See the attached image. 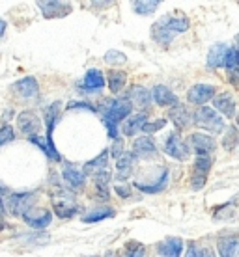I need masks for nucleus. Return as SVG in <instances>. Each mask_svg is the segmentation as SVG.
Segmentation results:
<instances>
[{
  "instance_id": "cd10ccee",
  "label": "nucleus",
  "mask_w": 239,
  "mask_h": 257,
  "mask_svg": "<svg viewBox=\"0 0 239 257\" xmlns=\"http://www.w3.org/2000/svg\"><path fill=\"white\" fill-rule=\"evenodd\" d=\"M127 82V75L120 69H112L107 73V84H109V90L112 93H120L123 86Z\"/></svg>"
},
{
  "instance_id": "a211bd4d",
  "label": "nucleus",
  "mask_w": 239,
  "mask_h": 257,
  "mask_svg": "<svg viewBox=\"0 0 239 257\" xmlns=\"http://www.w3.org/2000/svg\"><path fill=\"white\" fill-rule=\"evenodd\" d=\"M109 151L105 149V151H101V153L97 155L96 159H92L90 162H86L83 168V174L84 177L86 175H96L99 174V172H103V170H109Z\"/></svg>"
},
{
  "instance_id": "2f4dec72",
  "label": "nucleus",
  "mask_w": 239,
  "mask_h": 257,
  "mask_svg": "<svg viewBox=\"0 0 239 257\" xmlns=\"http://www.w3.org/2000/svg\"><path fill=\"white\" fill-rule=\"evenodd\" d=\"M211 157H207V155H202V157H196V161H194V170L198 172V174H204L206 175L209 170H211Z\"/></svg>"
},
{
  "instance_id": "2eb2a0df",
  "label": "nucleus",
  "mask_w": 239,
  "mask_h": 257,
  "mask_svg": "<svg viewBox=\"0 0 239 257\" xmlns=\"http://www.w3.org/2000/svg\"><path fill=\"white\" fill-rule=\"evenodd\" d=\"M151 99L159 106H176V104H180L174 91L167 88V86H163V84H157V86L151 88Z\"/></svg>"
},
{
  "instance_id": "9b49d317",
  "label": "nucleus",
  "mask_w": 239,
  "mask_h": 257,
  "mask_svg": "<svg viewBox=\"0 0 239 257\" xmlns=\"http://www.w3.org/2000/svg\"><path fill=\"white\" fill-rule=\"evenodd\" d=\"M105 86V75L99 69L92 67V69L86 71L84 75V80L78 84V90L84 91V93H96Z\"/></svg>"
},
{
  "instance_id": "0eeeda50",
  "label": "nucleus",
  "mask_w": 239,
  "mask_h": 257,
  "mask_svg": "<svg viewBox=\"0 0 239 257\" xmlns=\"http://www.w3.org/2000/svg\"><path fill=\"white\" fill-rule=\"evenodd\" d=\"M13 91L23 101H36L39 97V84L36 80V77H25L13 84Z\"/></svg>"
},
{
  "instance_id": "49530a36",
  "label": "nucleus",
  "mask_w": 239,
  "mask_h": 257,
  "mask_svg": "<svg viewBox=\"0 0 239 257\" xmlns=\"http://www.w3.org/2000/svg\"><path fill=\"white\" fill-rule=\"evenodd\" d=\"M204 257H215L213 250H204Z\"/></svg>"
},
{
  "instance_id": "c85d7f7f",
  "label": "nucleus",
  "mask_w": 239,
  "mask_h": 257,
  "mask_svg": "<svg viewBox=\"0 0 239 257\" xmlns=\"http://www.w3.org/2000/svg\"><path fill=\"white\" fill-rule=\"evenodd\" d=\"M114 214H116L114 209H110V207H101V209L86 212V214L83 216V222L84 224H96V222H101V220L112 218Z\"/></svg>"
},
{
  "instance_id": "c9c22d12",
  "label": "nucleus",
  "mask_w": 239,
  "mask_h": 257,
  "mask_svg": "<svg viewBox=\"0 0 239 257\" xmlns=\"http://www.w3.org/2000/svg\"><path fill=\"white\" fill-rule=\"evenodd\" d=\"M165 125H167V119H155V121H146V125L142 127V131L146 133V135H153V133H157V131L165 128Z\"/></svg>"
},
{
  "instance_id": "bb28decb",
  "label": "nucleus",
  "mask_w": 239,
  "mask_h": 257,
  "mask_svg": "<svg viewBox=\"0 0 239 257\" xmlns=\"http://www.w3.org/2000/svg\"><path fill=\"white\" fill-rule=\"evenodd\" d=\"M60 119V103H52L45 108V125H47V140H52V131Z\"/></svg>"
},
{
  "instance_id": "72a5a7b5",
  "label": "nucleus",
  "mask_w": 239,
  "mask_h": 257,
  "mask_svg": "<svg viewBox=\"0 0 239 257\" xmlns=\"http://www.w3.org/2000/svg\"><path fill=\"white\" fill-rule=\"evenodd\" d=\"M222 144H224V148H226L228 151L235 148V144H237V128H235V127L228 128V133L224 135V140H222Z\"/></svg>"
},
{
  "instance_id": "423d86ee",
  "label": "nucleus",
  "mask_w": 239,
  "mask_h": 257,
  "mask_svg": "<svg viewBox=\"0 0 239 257\" xmlns=\"http://www.w3.org/2000/svg\"><path fill=\"white\" fill-rule=\"evenodd\" d=\"M163 151H165L168 157L176 159V161H187L189 153H191L187 142L181 140V136L178 135V133H170V135L167 136L165 146H163Z\"/></svg>"
},
{
  "instance_id": "473e14b6",
  "label": "nucleus",
  "mask_w": 239,
  "mask_h": 257,
  "mask_svg": "<svg viewBox=\"0 0 239 257\" xmlns=\"http://www.w3.org/2000/svg\"><path fill=\"white\" fill-rule=\"evenodd\" d=\"M105 64L109 65H120V64H125V54L120 51H109L107 54H105Z\"/></svg>"
},
{
  "instance_id": "9d476101",
  "label": "nucleus",
  "mask_w": 239,
  "mask_h": 257,
  "mask_svg": "<svg viewBox=\"0 0 239 257\" xmlns=\"http://www.w3.org/2000/svg\"><path fill=\"white\" fill-rule=\"evenodd\" d=\"M187 146H189V149H193L198 157L211 153V151L217 148V144H215L213 138L207 135H202V133H194V135L189 136Z\"/></svg>"
},
{
  "instance_id": "37998d69",
  "label": "nucleus",
  "mask_w": 239,
  "mask_h": 257,
  "mask_svg": "<svg viewBox=\"0 0 239 257\" xmlns=\"http://www.w3.org/2000/svg\"><path fill=\"white\" fill-rule=\"evenodd\" d=\"M96 194L99 199H109V187L107 185H96Z\"/></svg>"
},
{
  "instance_id": "09e8293b",
  "label": "nucleus",
  "mask_w": 239,
  "mask_h": 257,
  "mask_svg": "<svg viewBox=\"0 0 239 257\" xmlns=\"http://www.w3.org/2000/svg\"><path fill=\"white\" fill-rule=\"evenodd\" d=\"M6 192H8L6 188H4V187H2V185H0V194H6Z\"/></svg>"
},
{
  "instance_id": "8fccbe9b",
  "label": "nucleus",
  "mask_w": 239,
  "mask_h": 257,
  "mask_svg": "<svg viewBox=\"0 0 239 257\" xmlns=\"http://www.w3.org/2000/svg\"><path fill=\"white\" fill-rule=\"evenodd\" d=\"M235 49H237V52H239V36H237V47H235Z\"/></svg>"
},
{
  "instance_id": "a18cd8bd",
  "label": "nucleus",
  "mask_w": 239,
  "mask_h": 257,
  "mask_svg": "<svg viewBox=\"0 0 239 257\" xmlns=\"http://www.w3.org/2000/svg\"><path fill=\"white\" fill-rule=\"evenodd\" d=\"M4 32H6V21L0 19V38L4 36Z\"/></svg>"
},
{
  "instance_id": "c756f323",
  "label": "nucleus",
  "mask_w": 239,
  "mask_h": 257,
  "mask_svg": "<svg viewBox=\"0 0 239 257\" xmlns=\"http://www.w3.org/2000/svg\"><path fill=\"white\" fill-rule=\"evenodd\" d=\"M133 10H135V13H138V15H151V13L155 12L157 8H159V2L157 0H151V2H144V0H135L133 4Z\"/></svg>"
},
{
  "instance_id": "f257e3e1",
  "label": "nucleus",
  "mask_w": 239,
  "mask_h": 257,
  "mask_svg": "<svg viewBox=\"0 0 239 257\" xmlns=\"http://www.w3.org/2000/svg\"><path fill=\"white\" fill-rule=\"evenodd\" d=\"M189 19L183 15H165L161 19L153 23L151 26V38L155 39L159 45H170L176 34L187 32Z\"/></svg>"
},
{
  "instance_id": "e433bc0d",
  "label": "nucleus",
  "mask_w": 239,
  "mask_h": 257,
  "mask_svg": "<svg viewBox=\"0 0 239 257\" xmlns=\"http://www.w3.org/2000/svg\"><path fill=\"white\" fill-rule=\"evenodd\" d=\"M146 255V250H144L142 244H138V242H129L127 244V257H144Z\"/></svg>"
},
{
  "instance_id": "7ed1b4c3",
  "label": "nucleus",
  "mask_w": 239,
  "mask_h": 257,
  "mask_svg": "<svg viewBox=\"0 0 239 257\" xmlns=\"http://www.w3.org/2000/svg\"><path fill=\"white\" fill-rule=\"evenodd\" d=\"M193 123L196 127L204 128L207 133H213V135H220L226 128L224 119L213 108H209V106H200V108L196 110L193 116Z\"/></svg>"
},
{
  "instance_id": "4468645a",
  "label": "nucleus",
  "mask_w": 239,
  "mask_h": 257,
  "mask_svg": "<svg viewBox=\"0 0 239 257\" xmlns=\"http://www.w3.org/2000/svg\"><path fill=\"white\" fill-rule=\"evenodd\" d=\"M23 218L34 229H45L47 225L52 222V212L49 209H39L38 212H32V209H30Z\"/></svg>"
},
{
  "instance_id": "de8ad7c7",
  "label": "nucleus",
  "mask_w": 239,
  "mask_h": 257,
  "mask_svg": "<svg viewBox=\"0 0 239 257\" xmlns=\"http://www.w3.org/2000/svg\"><path fill=\"white\" fill-rule=\"evenodd\" d=\"M105 257H120L116 253V251H107V253H105Z\"/></svg>"
},
{
  "instance_id": "1a4fd4ad",
  "label": "nucleus",
  "mask_w": 239,
  "mask_h": 257,
  "mask_svg": "<svg viewBox=\"0 0 239 257\" xmlns=\"http://www.w3.org/2000/svg\"><path fill=\"white\" fill-rule=\"evenodd\" d=\"M17 127H19L21 133L26 135L28 138H30V136H38V133L41 131V119L38 117L36 112L25 110V112H21L19 117H17Z\"/></svg>"
},
{
  "instance_id": "4c0bfd02",
  "label": "nucleus",
  "mask_w": 239,
  "mask_h": 257,
  "mask_svg": "<svg viewBox=\"0 0 239 257\" xmlns=\"http://www.w3.org/2000/svg\"><path fill=\"white\" fill-rule=\"evenodd\" d=\"M204 185H206V175L194 172L193 179H191V187H193V190H200Z\"/></svg>"
},
{
  "instance_id": "58836bf2",
  "label": "nucleus",
  "mask_w": 239,
  "mask_h": 257,
  "mask_svg": "<svg viewBox=\"0 0 239 257\" xmlns=\"http://www.w3.org/2000/svg\"><path fill=\"white\" fill-rule=\"evenodd\" d=\"M67 108H83V110L97 112V106H94L92 103H83V101H71V103H67Z\"/></svg>"
},
{
  "instance_id": "aec40b11",
  "label": "nucleus",
  "mask_w": 239,
  "mask_h": 257,
  "mask_svg": "<svg viewBox=\"0 0 239 257\" xmlns=\"http://www.w3.org/2000/svg\"><path fill=\"white\" fill-rule=\"evenodd\" d=\"M217 250L220 257H239V237H222L217 242Z\"/></svg>"
},
{
  "instance_id": "79ce46f5",
  "label": "nucleus",
  "mask_w": 239,
  "mask_h": 257,
  "mask_svg": "<svg viewBox=\"0 0 239 257\" xmlns=\"http://www.w3.org/2000/svg\"><path fill=\"white\" fill-rule=\"evenodd\" d=\"M185 257H204V250H200L196 244H189Z\"/></svg>"
},
{
  "instance_id": "dca6fc26",
  "label": "nucleus",
  "mask_w": 239,
  "mask_h": 257,
  "mask_svg": "<svg viewBox=\"0 0 239 257\" xmlns=\"http://www.w3.org/2000/svg\"><path fill=\"white\" fill-rule=\"evenodd\" d=\"M157 251L161 257H180L183 251V240L178 237H168L157 244Z\"/></svg>"
},
{
  "instance_id": "f8f14e48",
  "label": "nucleus",
  "mask_w": 239,
  "mask_h": 257,
  "mask_svg": "<svg viewBox=\"0 0 239 257\" xmlns=\"http://www.w3.org/2000/svg\"><path fill=\"white\" fill-rule=\"evenodd\" d=\"M215 86L211 84H194L193 88L187 91L189 103L193 104H206L207 101H213L215 97Z\"/></svg>"
},
{
  "instance_id": "f3484780",
  "label": "nucleus",
  "mask_w": 239,
  "mask_h": 257,
  "mask_svg": "<svg viewBox=\"0 0 239 257\" xmlns=\"http://www.w3.org/2000/svg\"><path fill=\"white\" fill-rule=\"evenodd\" d=\"M168 116H170V119H172V123H174L176 127L180 128H187L191 123H193V114L187 110V106H183V104H176V106H172L170 108V112H168Z\"/></svg>"
},
{
  "instance_id": "6e6552de",
  "label": "nucleus",
  "mask_w": 239,
  "mask_h": 257,
  "mask_svg": "<svg viewBox=\"0 0 239 257\" xmlns=\"http://www.w3.org/2000/svg\"><path fill=\"white\" fill-rule=\"evenodd\" d=\"M39 10L43 13V17L47 19H58V17H65L71 13V4L69 2H58V0H45V2H38Z\"/></svg>"
},
{
  "instance_id": "7c9ffc66",
  "label": "nucleus",
  "mask_w": 239,
  "mask_h": 257,
  "mask_svg": "<svg viewBox=\"0 0 239 257\" xmlns=\"http://www.w3.org/2000/svg\"><path fill=\"white\" fill-rule=\"evenodd\" d=\"M224 67L228 69V73H230V71L239 69V52H237V49H235V47H232V49H228V51H226Z\"/></svg>"
},
{
  "instance_id": "5701e85b",
  "label": "nucleus",
  "mask_w": 239,
  "mask_h": 257,
  "mask_svg": "<svg viewBox=\"0 0 239 257\" xmlns=\"http://www.w3.org/2000/svg\"><path fill=\"white\" fill-rule=\"evenodd\" d=\"M167 187H168V170L167 168H163L161 177H159L155 183H151V185H142V183H138V181L135 183V188H138V190L144 194H159Z\"/></svg>"
},
{
  "instance_id": "393cba45",
  "label": "nucleus",
  "mask_w": 239,
  "mask_h": 257,
  "mask_svg": "<svg viewBox=\"0 0 239 257\" xmlns=\"http://www.w3.org/2000/svg\"><path fill=\"white\" fill-rule=\"evenodd\" d=\"M62 175H64V181L71 188H83L84 183H86L84 174L83 172H78V170H75L73 164H64V172H62Z\"/></svg>"
},
{
  "instance_id": "ea45409f",
  "label": "nucleus",
  "mask_w": 239,
  "mask_h": 257,
  "mask_svg": "<svg viewBox=\"0 0 239 257\" xmlns=\"http://www.w3.org/2000/svg\"><path fill=\"white\" fill-rule=\"evenodd\" d=\"M110 172L109 170H103V172H99V174H96L94 175V181H96V185H107L110 181Z\"/></svg>"
},
{
  "instance_id": "f03ea898",
  "label": "nucleus",
  "mask_w": 239,
  "mask_h": 257,
  "mask_svg": "<svg viewBox=\"0 0 239 257\" xmlns=\"http://www.w3.org/2000/svg\"><path fill=\"white\" fill-rule=\"evenodd\" d=\"M131 112H133V104L129 99H114L112 103H109V106L105 108L103 119L110 138H116V140L120 138L118 125L120 121H125L131 116Z\"/></svg>"
},
{
  "instance_id": "f704fd0d",
  "label": "nucleus",
  "mask_w": 239,
  "mask_h": 257,
  "mask_svg": "<svg viewBox=\"0 0 239 257\" xmlns=\"http://www.w3.org/2000/svg\"><path fill=\"white\" fill-rule=\"evenodd\" d=\"M13 138H15V131H13L12 125H4V127L0 128V148L13 142Z\"/></svg>"
},
{
  "instance_id": "603ef678",
  "label": "nucleus",
  "mask_w": 239,
  "mask_h": 257,
  "mask_svg": "<svg viewBox=\"0 0 239 257\" xmlns=\"http://www.w3.org/2000/svg\"><path fill=\"white\" fill-rule=\"evenodd\" d=\"M94 257H96V255H94Z\"/></svg>"
},
{
  "instance_id": "3c124183",
  "label": "nucleus",
  "mask_w": 239,
  "mask_h": 257,
  "mask_svg": "<svg viewBox=\"0 0 239 257\" xmlns=\"http://www.w3.org/2000/svg\"><path fill=\"white\" fill-rule=\"evenodd\" d=\"M237 127H239V116H237Z\"/></svg>"
},
{
  "instance_id": "4be33fe9",
  "label": "nucleus",
  "mask_w": 239,
  "mask_h": 257,
  "mask_svg": "<svg viewBox=\"0 0 239 257\" xmlns=\"http://www.w3.org/2000/svg\"><path fill=\"white\" fill-rule=\"evenodd\" d=\"M226 51H228V47L224 45V43H215V45L209 49V52H207V67L217 69L220 65H224Z\"/></svg>"
},
{
  "instance_id": "b1692460",
  "label": "nucleus",
  "mask_w": 239,
  "mask_h": 257,
  "mask_svg": "<svg viewBox=\"0 0 239 257\" xmlns=\"http://www.w3.org/2000/svg\"><path fill=\"white\" fill-rule=\"evenodd\" d=\"M127 99L131 101V104H135L138 108H148L151 103V93L144 86H133Z\"/></svg>"
},
{
  "instance_id": "39448f33",
  "label": "nucleus",
  "mask_w": 239,
  "mask_h": 257,
  "mask_svg": "<svg viewBox=\"0 0 239 257\" xmlns=\"http://www.w3.org/2000/svg\"><path fill=\"white\" fill-rule=\"evenodd\" d=\"M36 198V194L34 192H15V194H10L6 199V207L8 211L15 214V216H25L26 212L32 209V201Z\"/></svg>"
},
{
  "instance_id": "a878e982",
  "label": "nucleus",
  "mask_w": 239,
  "mask_h": 257,
  "mask_svg": "<svg viewBox=\"0 0 239 257\" xmlns=\"http://www.w3.org/2000/svg\"><path fill=\"white\" fill-rule=\"evenodd\" d=\"M133 162H135V155L133 153H123L116 161V170H118V179L125 181L129 179L133 174Z\"/></svg>"
},
{
  "instance_id": "a19ab883",
  "label": "nucleus",
  "mask_w": 239,
  "mask_h": 257,
  "mask_svg": "<svg viewBox=\"0 0 239 257\" xmlns=\"http://www.w3.org/2000/svg\"><path fill=\"white\" fill-rule=\"evenodd\" d=\"M110 153H112V157L114 159H120L123 155V142L122 138H118L116 142H114V146H112V149H110Z\"/></svg>"
},
{
  "instance_id": "ddd939ff",
  "label": "nucleus",
  "mask_w": 239,
  "mask_h": 257,
  "mask_svg": "<svg viewBox=\"0 0 239 257\" xmlns=\"http://www.w3.org/2000/svg\"><path fill=\"white\" fill-rule=\"evenodd\" d=\"M133 155L138 159H153L157 155V146L153 138L149 136H140L133 142Z\"/></svg>"
},
{
  "instance_id": "412c9836",
  "label": "nucleus",
  "mask_w": 239,
  "mask_h": 257,
  "mask_svg": "<svg viewBox=\"0 0 239 257\" xmlns=\"http://www.w3.org/2000/svg\"><path fill=\"white\" fill-rule=\"evenodd\" d=\"M148 121V114L146 112H140V114H135V116H129L125 121H123V135L125 136H135V133L142 131V127Z\"/></svg>"
},
{
  "instance_id": "c03bdc74",
  "label": "nucleus",
  "mask_w": 239,
  "mask_h": 257,
  "mask_svg": "<svg viewBox=\"0 0 239 257\" xmlns=\"http://www.w3.org/2000/svg\"><path fill=\"white\" fill-rule=\"evenodd\" d=\"M116 194L120 196V198H129L131 196V190H129V187H125V185H116Z\"/></svg>"
},
{
  "instance_id": "20e7f679",
  "label": "nucleus",
  "mask_w": 239,
  "mask_h": 257,
  "mask_svg": "<svg viewBox=\"0 0 239 257\" xmlns=\"http://www.w3.org/2000/svg\"><path fill=\"white\" fill-rule=\"evenodd\" d=\"M52 205H54V214L58 218H71L73 214L78 212V207L75 205V196L71 192H67L65 188H54L51 194Z\"/></svg>"
},
{
  "instance_id": "6ab92c4d",
  "label": "nucleus",
  "mask_w": 239,
  "mask_h": 257,
  "mask_svg": "<svg viewBox=\"0 0 239 257\" xmlns=\"http://www.w3.org/2000/svg\"><path fill=\"white\" fill-rule=\"evenodd\" d=\"M213 106L219 110L222 116L233 117L235 116V101H233L232 93H220L213 97Z\"/></svg>"
}]
</instances>
